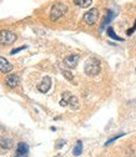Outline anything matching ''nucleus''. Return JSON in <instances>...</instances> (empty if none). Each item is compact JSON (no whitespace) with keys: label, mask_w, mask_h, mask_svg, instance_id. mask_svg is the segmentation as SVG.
I'll list each match as a JSON object with an SVG mask.
<instances>
[{"label":"nucleus","mask_w":136,"mask_h":157,"mask_svg":"<svg viewBox=\"0 0 136 157\" xmlns=\"http://www.w3.org/2000/svg\"><path fill=\"white\" fill-rule=\"evenodd\" d=\"M84 70H85V74L87 76H90V77L96 76L100 72V70H101V64H100V61L98 60V59L90 57V59H87V61L85 63Z\"/></svg>","instance_id":"f257e3e1"},{"label":"nucleus","mask_w":136,"mask_h":157,"mask_svg":"<svg viewBox=\"0 0 136 157\" xmlns=\"http://www.w3.org/2000/svg\"><path fill=\"white\" fill-rule=\"evenodd\" d=\"M68 11V6L64 3H55L50 9V20L56 21Z\"/></svg>","instance_id":"f03ea898"},{"label":"nucleus","mask_w":136,"mask_h":157,"mask_svg":"<svg viewBox=\"0 0 136 157\" xmlns=\"http://www.w3.org/2000/svg\"><path fill=\"white\" fill-rule=\"evenodd\" d=\"M16 40V34L9 30H2L0 31V44L3 45H11Z\"/></svg>","instance_id":"7ed1b4c3"},{"label":"nucleus","mask_w":136,"mask_h":157,"mask_svg":"<svg viewBox=\"0 0 136 157\" xmlns=\"http://www.w3.org/2000/svg\"><path fill=\"white\" fill-rule=\"evenodd\" d=\"M98 19H99V10L95 9V8L89 10V11H86L84 14V16H83V20L87 25H94L96 21H98Z\"/></svg>","instance_id":"20e7f679"},{"label":"nucleus","mask_w":136,"mask_h":157,"mask_svg":"<svg viewBox=\"0 0 136 157\" xmlns=\"http://www.w3.org/2000/svg\"><path fill=\"white\" fill-rule=\"evenodd\" d=\"M50 87H51V78H50L49 76L43 77V80L36 85V89L40 91V92H43V94L48 92V91L50 90Z\"/></svg>","instance_id":"39448f33"},{"label":"nucleus","mask_w":136,"mask_h":157,"mask_svg":"<svg viewBox=\"0 0 136 157\" xmlns=\"http://www.w3.org/2000/svg\"><path fill=\"white\" fill-rule=\"evenodd\" d=\"M79 60H80V56H79V55L71 54V55H69V56H66V57L64 59V65H65L66 67L72 69V67H75L77 64H79Z\"/></svg>","instance_id":"423d86ee"},{"label":"nucleus","mask_w":136,"mask_h":157,"mask_svg":"<svg viewBox=\"0 0 136 157\" xmlns=\"http://www.w3.org/2000/svg\"><path fill=\"white\" fill-rule=\"evenodd\" d=\"M29 156V146L25 142H20L16 147L14 157H28Z\"/></svg>","instance_id":"0eeeda50"},{"label":"nucleus","mask_w":136,"mask_h":157,"mask_svg":"<svg viewBox=\"0 0 136 157\" xmlns=\"http://www.w3.org/2000/svg\"><path fill=\"white\" fill-rule=\"evenodd\" d=\"M19 82H20V77H19L17 75H15V74H11V75H9L6 78H5V85L6 86H9V87H16L17 85H19Z\"/></svg>","instance_id":"6e6552de"},{"label":"nucleus","mask_w":136,"mask_h":157,"mask_svg":"<svg viewBox=\"0 0 136 157\" xmlns=\"http://www.w3.org/2000/svg\"><path fill=\"white\" fill-rule=\"evenodd\" d=\"M11 70H13V65L5 57L0 56V72H10Z\"/></svg>","instance_id":"1a4fd4ad"},{"label":"nucleus","mask_w":136,"mask_h":157,"mask_svg":"<svg viewBox=\"0 0 136 157\" xmlns=\"http://www.w3.org/2000/svg\"><path fill=\"white\" fill-rule=\"evenodd\" d=\"M115 13L112 11V10H107V13H106V16L104 17V20H103V23H101V26H100V29H101V31L105 29V26L106 25H109L110 23H111V20H112V19L115 17Z\"/></svg>","instance_id":"9d476101"},{"label":"nucleus","mask_w":136,"mask_h":157,"mask_svg":"<svg viewBox=\"0 0 136 157\" xmlns=\"http://www.w3.org/2000/svg\"><path fill=\"white\" fill-rule=\"evenodd\" d=\"M0 147L4 148V150H10L13 147V140L5 139V137L0 136Z\"/></svg>","instance_id":"9b49d317"},{"label":"nucleus","mask_w":136,"mask_h":157,"mask_svg":"<svg viewBox=\"0 0 136 157\" xmlns=\"http://www.w3.org/2000/svg\"><path fill=\"white\" fill-rule=\"evenodd\" d=\"M74 3H75L77 6L85 9V8H89V6L91 5L92 0H74Z\"/></svg>","instance_id":"f8f14e48"},{"label":"nucleus","mask_w":136,"mask_h":157,"mask_svg":"<svg viewBox=\"0 0 136 157\" xmlns=\"http://www.w3.org/2000/svg\"><path fill=\"white\" fill-rule=\"evenodd\" d=\"M81 152H83V142L77 141L72 150V153H74V156H79V155H81Z\"/></svg>","instance_id":"ddd939ff"},{"label":"nucleus","mask_w":136,"mask_h":157,"mask_svg":"<svg viewBox=\"0 0 136 157\" xmlns=\"http://www.w3.org/2000/svg\"><path fill=\"white\" fill-rule=\"evenodd\" d=\"M107 35H109L111 39H114V40H116V41H124L122 37H120V36H118V35L115 34V31L112 30V28H107Z\"/></svg>","instance_id":"4468645a"},{"label":"nucleus","mask_w":136,"mask_h":157,"mask_svg":"<svg viewBox=\"0 0 136 157\" xmlns=\"http://www.w3.org/2000/svg\"><path fill=\"white\" fill-rule=\"evenodd\" d=\"M69 105L71 106V109H79V101H77V99L75 96H70V99H69Z\"/></svg>","instance_id":"2eb2a0df"},{"label":"nucleus","mask_w":136,"mask_h":157,"mask_svg":"<svg viewBox=\"0 0 136 157\" xmlns=\"http://www.w3.org/2000/svg\"><path fill=\"white\" fill-rule=\"evenodd\" d=\"M70 94L69 92H65L64 95H63V99H61V101H60V106H68L69 105V99H70Z\"/></svg>","instance_id":"dca6fc26"},{"label":"nucleus","mask_w":136,"mask_h":157,"mask_svg":"<svg viewBox=\"0 0 136 157\" xmlns=\"http://www.w3.org/2000/svg\"><path fill=\"white\" fill-rule=\"evenodd\" d=\"M61 72H63V75H64V76L68 78L69 81H71V82L74 81V76H72V74H71V72H69V71H66V70H63Z\"/></svg>","instance_id":"f3484780"},{"label":"nucleus","mask_w":136,"mask_h":157,"mask_svg":"<svg viewBox=\"0 0 136 157\" xmlns=\"http://www.w3.org/2000/svg\"><path fill=\"white\" fill-rule=\"evenodd\" d=\"M124 135H125V133H119V135H116V136H114V137H111V139H110V140H109V141H107V142L105 144V146H109V145H110L111 142H114L115 140H118V139H120V137H122Z\"/></svg>","instance_id":"a211bd4d"},{"label":"nucleus","mask_w":136,"mask_h":157,"mask_svg":"<svg viewBox=\"0 0 136 157\" xmlns=\"http://www.w3.org/2000/svg\"><path fill=\"white\" fill-rule=\"evenodd\" d=\"M28 46H20V48H16V49H13L11 51H10V55H15V54H17V52H20V51H23V50H25Z\"/></svg>","instance_id":"6ab92c4d"},{"label":"nucleus","mask_w":136,"mask_h":157,"mask_svg":"<svg viewBox=\"0 0 136 157\" xmlns=\"http://www.w3.org/2000/svg\"><path fill=\"white\" fill-rule=\"evenodd\" d=\"M64 145H65V141H64V140H57V142H56V145H55V148H56V150H60Z\"/></svg>","instance_id":"aec40b11"},{"label":"nucleus","mask_w":136,"mask_h":157,"mask_svg":"<svg viewBox=\"0 0 136 157\" xmlns=\"http://www.w3.org/2000/svg\"><path fill=\"white\" fill-rule=\"evenodd\" d=\"M135 30H136V23H135V25H134L131 29H129V30H127V35H131V34H132Z\"/></svg>","instance_id":"412c9836"},{"label":"nucleus","mask_w":136,"mask_h":157,"mask_svg":"<svg viewBox=\"0 0 136 157\" xmlns=\"http://www.w3.org/2000/svg\"><path fill=\"white\" fill-rule=\"evenodd\" d=\"M55 157H57V156H55Z\"/></svg>","instance_id":"4be33fe9"}]
</instances>
